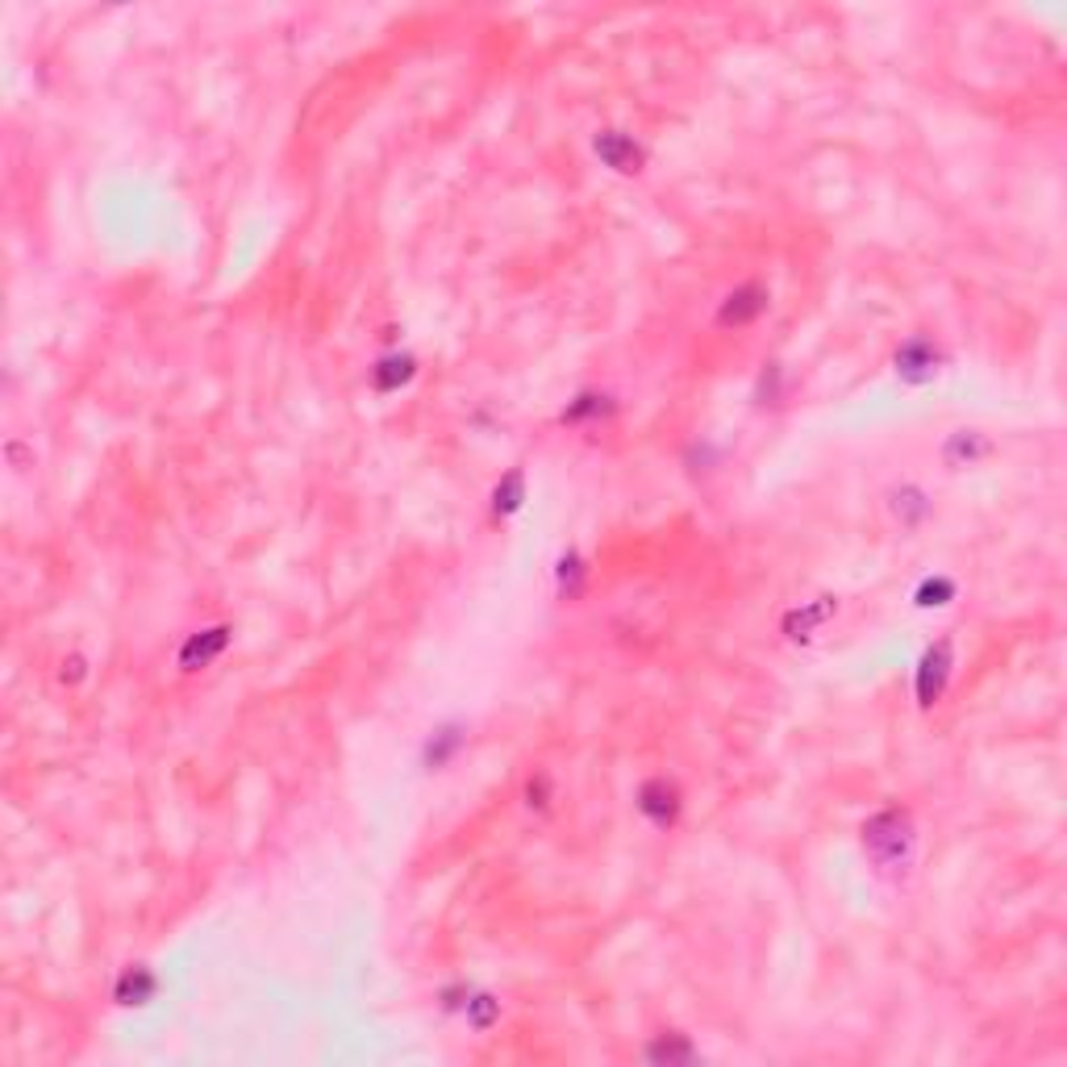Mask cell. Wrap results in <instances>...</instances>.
<instances>
[{"label":"cell","instance_id":"1","mask_svg":"<svg viewBox=\"0 0 1067 1067\" xmlns=\"http://www.w3.org/2000/svg\"><path fill=\"white\" fill-rule=\"evenodd\" d=\"M914 843H918L914 818L897 805L881 809L876 818L863 822V851L876 863L881 876H905V867L914 860Z\"/></svg>","mask_w":1067,"mask_h":1067},{"label":"cell","instance_id":"2","mask_svg":"<svg viewBox=\"0 0 1067 1067\" xmlns=\"http://www.w3.org/2000/svg\"><path fill=\"white\" fill-rule=\"evenodd\" d=\"M638 813L651 825H659V830H672L675 818H680V788L668 776L647 780V785L638 788Z\"/></svg>","mask_w":1067,"mask_h":1067},{"label":"cell","instance_id":"3","mask_svg":"<svg viewBox=\"0 0 1067 1067\" xmlns=\"http://www.w3.org/2000/svg\"><path fill=\"white\" fill-rule=\"evenodd\" d=\"M947 675H951V642L942 638V642H935L926 655H921L918 663V701L921 709H930L938 696H942V689H947Z\"/></svg>","mask_w":1067,"mask_h":1067},{"label":"cell","instance_id":"4","mask_svg":"<svg viewBox=\"0 0 1067 1067\" xmlns=\"http://www.w3.org/2000/svg\"><path fill=\"white\" fill-rule=\"evenodd\" d=\"M893 363H897L900 380H909V384H926V380L938 372V346L930 342V338L914 334L897 351V359H893Z\"/></svg>","mask_w":1067,"mask_h":1067},{"label":"cell","instance_id":"5","mask_svg":"<svg viewBox=\"0 0 1067 1067\" xmlns=\"http://www.w3.org/2000/svg\"><path fill=\"white\" fill-rule=\"evenodd\" d=\"M764 309H768V288H759V284H743V288H734L730 297H726V305H722L717 321H722V326H750V321L759 318Z\"/></svg>","mask_w":1067,"mask_h":1067},{"label":"cell","instance_id":"6","mask_svg":"<svg viewBox=\"0 0 1067 1067\" xmlns=\"http://www.w3.org/2000/svg\"><path fill=\"white\" fill-rule=\"evenodd\" d=\"M597 154H600V163H609L613 171H638L642 168V150H638V142L630 138V134H621V130H605V134H597Z\"/></svg>","mask_w":1067,"mask_h":1067},{"label":"cell","instance_id":"7","mask_svg":"<svg viewBox=\"0 0 1067 1067\" xmlns=\"http://www.w3.org/2000/svg\"><path fill=\"white\" fill-rule=\"evenodd\" d=\"M225 642H230V630L225 626H217V630H201V634H192L184 642V651H180V663H184V672H196V668H205L213 655H222Z\"/></svg>","mask_w":1067,"mask_h":1067},{"label":"cell","instance_id":"8","mask_svg":"<svg viewBox=\"0 0 1067 1067\" xmlns=\"http://www.w3.org/2000/svg\"><path fill=\"white\" fill-rule=\"evenodd\" d=\"M154 989L159 984H154V975L147 968H130V972L117 980V1001L121 1005H147L150 996H154Z\"/></svg>","mask_w":1067,"mask_h":1067},{"label":"cell","instance_id":"9","mask_svg":"<svg viewBox=\"0 0 1067 1067\" xmlns=\"http://www.w3.org/2000/svg\"><path fill=\"white\" fill-rule=\"evenodd\" d=\"M459 747H463V734H455V730H438V734H434V738H430V743H426V764H430V768H447V764H450V755H455V750H459Z\"/></svg>","mask_w":1067,"mask_h":1067},{"label":"cell","instance_id":"10","mask_svg":"<svg viewBox=\"0 0 1067 1067\" xmlns=\"http://www.w3.org/2000/svg\"><path fill=\"white\" fill-rule=\"evenodd\" d=\"M522 497H525L522 471H509L505 484H497V492H492V509L497 513H513V509L522 505Z\"/></svg>","mask_w":1067,"mask_h":1067},{"label":"cell","instance_id":"11","mask_svg":"<svg viewBox=\"0 0 1067 1067\" xmlns=\"http://www.w3.org/2000/svg\"><path fill=\"white\" fill-rule=\"evenodd\" d=\"M647 1055H651V1059H668V1064H672V1059H693V1047H689L680 1034H672V1038L663 1034V1038H659V1043L647 1050Z\"/></svg>","mask_w":1067,"mask_h":1067}]
</instances>
